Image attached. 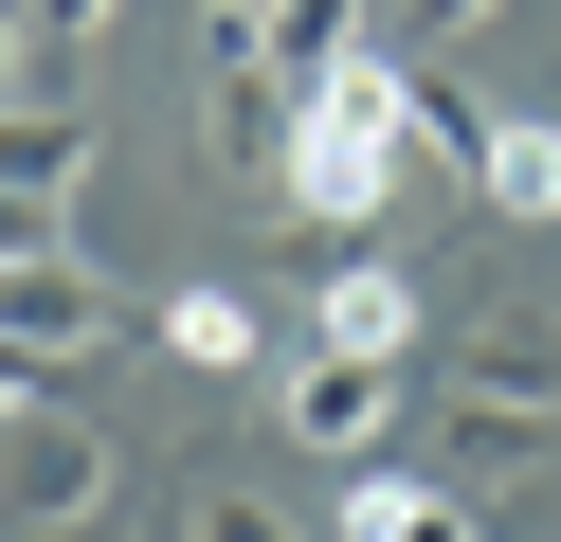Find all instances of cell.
<instances>
[{"label": "cell", "mask_w": 561, "mask_h": 542, "mask_svg": "<svg viewBox=\"0 0 561 542\" xmlns=\"http://www.w3.org/2000/svg\"><path fill=\"white\" fill-rule=\"evenodd\" d=\"M416 108H435V91H416V72H399V55L363 36V55H344L327 91H290V145H272V199H290L308 235H380V199L416 181Z\"/></svg>", "instance_id": "6da1fadb"}, {"label": "cell", "mask_w": 561, "mask_h": 542, "mask_svg": "<svg viewBox=\"0 0 561 542\" xmlns=\"http://www.w3.org/2000/svg\"><path fill=\"white\" fill-rule=\"evenodd\" d=\"M453 416L507 434V452H561V325H471L453 344Z\"/></svg>", "instance_id": "7a4b0ae2"}, {"label": "cell", "mask_w": 561, "mask_h": 542, "mask_svg": "<svg viewBox=\"0 0 561 542\" xmlns=\"http://www.w3.org/2000/svg\"><path fill=\"white\" fill-rule=\"evenodd\" d=\"M91 506H110V434L37 397V416L0 434V524H19V542H55V524H91Z\"/></svg>", "instance_id": "3957f363"}, {"label": "cell", "mask_w": 561, "mask_h": 542, "mask_svg": "<svg viewBox=\"0 0 561 542\" xmlns=\"http://www.w3.org/2000/svg\"><path fill=\"white\" fill-rule=\"evenodd\" d=\"M272 434L327 452V470H380V434H399V361H327V344H308L290 380H272Z\"/></svg>", "instance_id": "277c9868"}, {"label": "cell", "mask_w": 561, "mask_h": 542, "mask_svg": "<svg viewBox=\"0 0 561 542\" xmlns=\"http://www.w3.org/2000/svg\"><path fill=\"white\" fill-rule=\"evenodd\" d=\"M308 344H327V361H416V272L380 235H344L327 272H308Z\"/></svg>", "instance_id": "5b68a950"}, {"label": "cell", "mask_w": 561, "mask_h": 542, "mask_svg": "<svg viewBox=\"0 0 561 542\" xmlns=\"http://www.w3.org/2000/svg\"><path fill=\"white\" fill-rule=\"evenodd\" d=\"M453 181H471V199L507 217V235H561V108H471Z\"/></svg>", "instance_id": "8992f818"}, {"label": "cell", "mask_w": 561, "mask_h": 542, "mask_svg": "<svg viewBox=\"0 0 561 542\" xmlns=\"http://www.w3.org/2000/svg\"><path fill=\"white\" fill-rule=\"evenodd\" d=\"M0 344H19V361H91V344H110V289H91V253H0Z\"/></svg>", "instance_id": "52a82bcc"}, {"label": "cell", "mask_w": 561, "mask_h": 542, "mask_svg": "<svg viewBox=\"0 0 561 542\" xmlns=\"http://www.w3.org/2000/svg\"><path fill=\"white\" fill-rule=\"evenodd\" d=\"M218 55H236V72H272V91H327V72L363 55V0H254Z\"/></svg>", "instance_id": "ba28073f"}, {"label": "cell", "mask_w": 561, "mask_h": 542, "mask_svg": "<svg viewBox=\"0 0 561 542\" xmlns=\"http://www.w3.org/2000/svg\"><path fill=\"white\" fill-rule=\"evenodd\" d=\"M327 542H489V506H471V488H435V470H344Z\"/></svg>", "instance_id": "9c48e42d"}, {"label": "cell", "mask_w": 561, "mask_h": 542, "mask_svg": "<svg viewBox=\"0 0 561 542\" xmlns=\"http://www.w3.org/2000/svg\"><path fill=\"white\" fill-rule=\"evenodd\" d=\"M73 181H91V127L55 91H19V108H0V199H19V217H73Z\"/></svg>", "instance_id": "30bf717a"}, {"label": "cell", "mask_w": 561, "mask_h": 542, "mask_svg": "<svg viewBox=\"0 0 561 542\" xmlns=\"http://www.w3.org/2000/svg\"><path fill=\"white\" fill-rule=\"evenodd\" d=\"M254 344H272V325H254V289H218V272H199V289H163V361H182V380H254Z\"/></svg>", "instance_id": "8fae6325"}, {"label": "cell", "mask_w": 561, "mask_h": 542, "mask_svg": "<svg viewBox=\"0 0 561 542\" xmlns=\"http://www.w3.org/2000/svg\"><path fill=\"white\" fill-rule=\"evenodd\" d=\"M182 542H308L272 488H182Z\"/></svg>", "instance_id": "7c38bea8"}, {"label": "cell", "mask_w": 561, "mask_h": 542, "mask_svg": "<svg viewBox=\"0 0 561 542\" xmlns=\"http://www.w3.org/2000/svg\"><path fill=\"white\" fill-rule=\"evenodd\" d=\"M471 19H507V0H399V36H416V55H453Z\"/></svg>", "instance_id": "4fadbf2b"}, {"label": "cell", "mask_w": 561, "mask_h": 542, "mask_svg": "<svg viewBox=\"0 0 561 542\" xmlns=\"http://www.w3.org/2000/svg\"><path fill=\"white\" fill-rule=\"evenodd\" d=\"M91 19H110V0H19V36H37V55H73Z\"/></svg>", "instance_id": "5bb4252c"}, {"label": "cell", "mask_w": 561, "mask_h": 542, "mask_svg": "<svg viewBox=\"0 0 561 542\" xmlns=\"http://www.w3.org/2000/svg\"><path fill=\"white\" fill-rule=\"evenodd\" d=\"M37 397H55V361H19V344H0V434L37 416Z\"/></svg>", "instance_id": "9a60e30c"}, {"label": "cell", "mask_w": 561, "mask_h": 542, "mask_svg": "<svg viewBox=\"0 0 561 542\" xmlns=\"http://www.w3.org/2000/svg\"><path fill=\"white\" fill-rule=\"evenodd\" d=\"M19 72H37V36H19V0H0V108H19Z\"/></svg>", "instance_id": "2e32d148"}, {"label": "cell", "mask_w": 561, "mask_h": 542, "mask_svg": "<svg viewBox=\"0 0 561 542\" xmlns=\"http://www.w3.org/2000/svg\"><path fill=\"white\" fill-rule=\"evenodd\" d=\"M199 19H218V36H236V19H254V0H199Z\"/></svg>", "instance_id": "e0dca14e"}, {"label": "cell", "mask_w": 561, "mask_h": 542, "mask_svg": "<svg viewBox=\"0 0 561 542\" xmlns=\"http://www.w3.org/2000/svg\"><path fill=\"white\" fill-rule=\"evenodd\" d=\"M0 542H19V524H0Z\"/></svg>", "instance_id": "ac0fdd59"}]
</instances>
